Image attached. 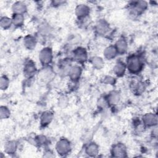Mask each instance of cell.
I'll return each instance as SVG.
<instances>
[{
	"label": "cell",
	"instance_id": "6da1fadb",
	"mask_svg": "<svg viewBox=\"0 0 158 158\" xmlns=\"http://www.w3.org/2000/svg\"><path fill=\"white\" fill-rule=\"evenodd\" d=\"M127 69L132 74L139 73L143 68V60L140 56L132 54L128 57L126 62Z\"/></svg>",
	"mask_w": 158,
	"mask_h": 158
},
{
	"label": "cell",
	"instance_id": "7a4b0ae2",
	"mask_svg": "<svg viewBox=\"0 0 158 158\" xmlns=\"http://www.w3.org/2000/svg\"><path fill=\"white\" fill-rule=\"evenodd\" d=\"M70 143L66 138H61L56 143V150L60 156H65L70 151Z\"/></svg>",
	"mask_w": 158,
	"mask_h": 158
},
{
	"label": "cell",
	"instance_id": "3957f363",
	"mask_svg": "<svg viewBox=\"0 0 158 158\" xmlns=\"http://www.w3.org/2000/svg\"><path fill=\"white\" fill-rule=\"evenodd\" d=\"M52 51L49 48L42 49L39 53V60L43 66L49 65L52 60Z\"/></svg>",
	"mask_w": 158,
	"mask_h": 158
},
{
	"label": "cell",
	"instance_id": "277c9868",
	"mask_svg": "<svg viewBox=\"0 0 158 158\" xmlns=\"http://www.w3.org/2000/svg\"><path fill=\"white\" fill-rule=\"evenodd\" d=\"M142 122L147 127H154L157 124V114L152 112L146 113L142 117Z\"/></svg>",
	"mask_w": 158,
	"mask_h": 158
},
{
	"label": "cell",
	"instance_id": "5b68a950",
	"mask_svg": "<svg viewBox=\"0 0 158 158\" xmlns=\"http://www.w3.org/2000/svg\"><path fill=\"white\" fill-rule=\"evenodd\" d=\"M111 154L115 157H125L127 156V148L123 143H118L112 146Z\"/></svg>",
	"mask_w": 158,
	"mask_h": 158
},
{
	"label": "cell",
	"instance_id": "8992f818",
	"mask_svg": "<svg viewBox=\"0 0 158 158\" xmlns=\"http://www.w3.org/2000/svg\"><path fill=\"white\" fill-rule=\"evenodd\" d=\"M73 59L79 63H83L87 60L88 54L86 49L81 47H78L73 51Z\"/></svg>",
	"mask_w": 158,
	"mask_h": 158
},
{
	"label": "cell",
	"instance_id": "52a82bcc",
	"mask_svg": "<svg viewBox=\"0 0 158 158\" xmlns=\"http://www.w3.org/2000/svg\"><path fill=\"white\" fill-rule=\"evenodd\" d=\"M90 12V8L88 6L84 4L78 5L75 8V15L80 19H85L88 16Z\"/></svg>",
	"mask_w": 158,
	"mask_h": 158
},
{
	"label": "cell",
	"instance_id": "ba28073f",
	"mask_svg": "<svg viewBox=\"0 0 158 158\" xmlns=\"http://www.w3.org/2000/svg\"><path fill=\"white\" fill-rule=\"evenodd\" d=\"M110 27L109 23L103 19L99 20L96 25V31L99 35L104 36L109 31Z\"/></svg>",
	"mask_w": 158,
	"mask_h": 158
},
{
	"label": "cell",
	"instance_id": "9c48e42d",
	"mask_svg": "<svg viewBox=\"0 0 158 158\" xmlns=\"http://www.w3.org/2000/svg\"><path fill=\"white\" fill-rule=\"evenodd\" d=\"M36 72V65L32 60H28L25 64L23 67V73L26 77L30 78L33 77Z\"/></svg>",
	"mask_w": 158,
	"mask_h": 158
},
{
	"label": "cell",
	"instance_id": "30bf717a",
	"mask_svg": "<svg viewBox=\"0 0 158 158\" xmlns=\"http://www.w3.org/2000/svg\"><path fill=\"white\" fill-rule=\"evenodd\" d=\"M81 73H82L81 68L79 65H75L70 67L68 75L69 76L70 78L72 81H77L80 78Z\"/></svg>",
	"mask_w": 158,
	"mask_h": 158
},
{
	"label": "cell",
	"instance_id": "8fae6325",
	"mask_svg": "<svg viewBox=\"0 0 158 158\" xmlns=\"http://www.w3.org/2000/svg\"><path fill=\"white\" fill-rule=\"evenodd\" d=\"M54 117L53 113L49 110L44 111L40 117V123L42 127L48 126L52 122Z\"/></svg>",
	"mask_w": 158,
	"mask_h": 158
},
{
	"label": "cell",
	"instance_id": "7c38bea8",
	"mask_svg": "<svg viewBox=\"0 0 158 158\" xmlns=\"http://www.w3.org/2000/svg\"><path fill=\"white\" fill-rule=\"evenodd\" d=\"M114 46L117 50L118 54L122 55L127 52L128 48V44L127 41L124 38H120L116 41Z\"/></svg>",
	"mask_w": 158,
	"mask_h": 158
},
{
	"label": "cell",
	"instance_id": "4fadbf2b",
	"mask_svg": "<svg viewBox=\"0 0 158 158\" xmlns=\"http://www.w3.org/2000/svg\"><path fill=\"white\" fill-rule=\"evenodd\" d=\"M12 9L14 14H23L27 11V6L26 4L22 1H16L15 2L12 6Z\"/></svg>",
	"mask_w": 158,
	"mask_h": 158
},
{
	"label": "cell",
	"instance_id": "5bb4252c",
	"mask_svg": "<svg viewBox=\"0 0 158 158\" xmlns=\"http://www.w3.org/2000/svg\"><path fill=\"white\" fill-rule=\"evenodd\" d=\"M85 152L90 157L96 156L99 152L98 145L94 142L89 143L85 148Z\"/></svg>",
	"mask_w": 158,
	"mask_h": 158
},
{
	"label": "cell",
	"instance_id": "9a60e30c",
	"mask_svg": "<svg viewBox=\"0 0 158 158\" xmlns=\"http://www.w3.org/2000/svg\"><path fill=\"white\" fill-rule=\"evenodd\" d=\"M133 9L136 12L138 15L139 14L142 13L148 8V2L144 1H134L133 2Z\"/></svg>",
	"mask_w": 158,
	"mask_h": 158
},
{
	"label": "cell",
	"instance_id": "2e32d148",
	"mask_svg": "<svg viewBox=\"0 0 158 158\" xmlns=\"http://www.w3.org/2000/svg\"><path fill=\"white\" fill-rule=\"evenodd\" d=\"M127 70L126 65L122 62H118L115 64L114 67L113 72L115 75L117 77H122L125 73Z\"/></svg>",
	"mask_w": 158,
	"mask_h": 158
},
{
	"label": "cell",
	"instance_id": "e0dca14e",
	"mask_svg": "<svg viewBox=\"0 0 158 158\" xmlns=\"http://www.w3.org/2000/svg\"><path fill=\"white\" fill-rule=\"evenodd\" d=\"M118 53L114 46L110 45L106 47L104 51V56L107 60H111L114 59Z\"/></svg>",
	"mask_w": 158,
	"mask_h": 158
},
{
	"label": "cell",
	"instance_id": "ac0fdd59",
	"mask_svg": "<svg viewBox=\"0 0 158 158\" xmlns=\"http://www.w3.org/2000/svg\"><path fill=\"white\" fill-rule=\"evenodd\" d=\"M120 99V94L117 91H112L110 92L107 98L106 99L107 104H109L110 105H116L117 104Z\"/></svg>",
	"mask_w": 158,
	"mask_h": 158
},
{
	"label": "cell",
	"instance_id": "d6986e66",
	"mask_svg": "<svg viewBox=\"0 0 158 158\" xmlns=\"http://www.w3.org/2000/svg\"><path fill=\"white\" fill-rule=\"evenodd\" d=\"M23 44L27 49L29 50H33L36 47V40L34 36L31 35H27L24 38Z\"/></svg>",
	"mask_w": 158,
	"mask_h": 158
},
{
	"label": "cell",
	"instance_id": "ffe728a7",
	"mask_svg": "<svg viewBox=\"0 0 158 158\" xmlns=\"http://www.w3.org/2000/svg\"><path fill=\"white\" fill-rule=\"evenodd\" d=\"M17 148V144L15 141H10L4 146V151L7 154H14Z\"/></svg>",
	"mask_w": 158,
	"mask_h": 158
},
{
	"label": "cell",
	"instance_id": "44dd1931",
	"mask_svg": "<svg viewBox=\"0 0 158 158\" xmlns=\"http://www.w3.org/2000/svg\"><path fill=\"white\" fill-rule=\"evenodd\" d=\"M11 19L12 21V25H14V26L19 27L23 25L24 22V16L23 14H13Z\"/></svg>",
	"mask_w": 158,
	"mask_h": 158
},
{
	"label": "cell",
	"instance_id": "7402d4cb",
	"mask_svg": "<svg viewBox=\"0 0 158 158\" xmlns=\"http://www.w3.org/2000/svg\"><path fill=\"white\" fill-rule=\"evenodd\" d=\"M91 63L94 68L96 69L99 70L101 69L104 64V62L103 59L98 56H94L91 58Z\"/></svg>",
	"mask_w": 158,
	"mask_h": 158
},
{
	"label": "cell",
	"instance_id": "603a6c76",
	"mask_svg": "<svg viewBox=\"0 0 158 158\" xmlns=\"http://www.w3.org/2000/svg\"><path fill=\"white\" fill-rule=\"evenodd\" d=\"M0 25L2 28L4 30H7L12 25V19L8 17H2L0 20Z\"/></svg>",
	"mask_w": 158,
	"mask_h": 158
},
{
	"label": "cell",
	"instance_id": "cb8c5ba5",
	"mask_svg": "<svg viewBox=\"0 0 158 158\" xmlns=\"http://www.w3.org/2000/svg\"><path fill=\"white\" fill-rule=\"evenodd\" d=\"M134 91L137 94H141L142 93L144 90V85L143 82L141 81H136L134 83L133 87Z\"/></svg>",
	"mask_w": 158,
	"mask_h": 158
},
{
	"label": "cell",
	"instance_id": "d4e9b609",
	"mask_svg": "<svg viewBox=\"0 0 158 158\" xmlns=\"http://www.w3.org/2000/svg\"><path fill=\"white\" fill-rule=\"evenodd\" d=\"M10 115V111L8 107L4 106H1L0 108V117L1 119L7 118Z\"/></svg>",
	"mask_w": 158,
	"mask_h": 158
},
{
	"label": "cell",
	"instance_id": "484cf974",
	"mask_svg": "<svg viewBox=\"0 0 158 158\" xmlns=\"http://www.w3.org/2000/svg\"><path fill=\"white\" fill-rule=\"evenodd\" d=\"M9 80L5 76L2 75L0 79V88L1 90H6L9 87Z\"/></svg>",
	"mask_w": 158,
	"mask_h": 158
}]
</instances>
